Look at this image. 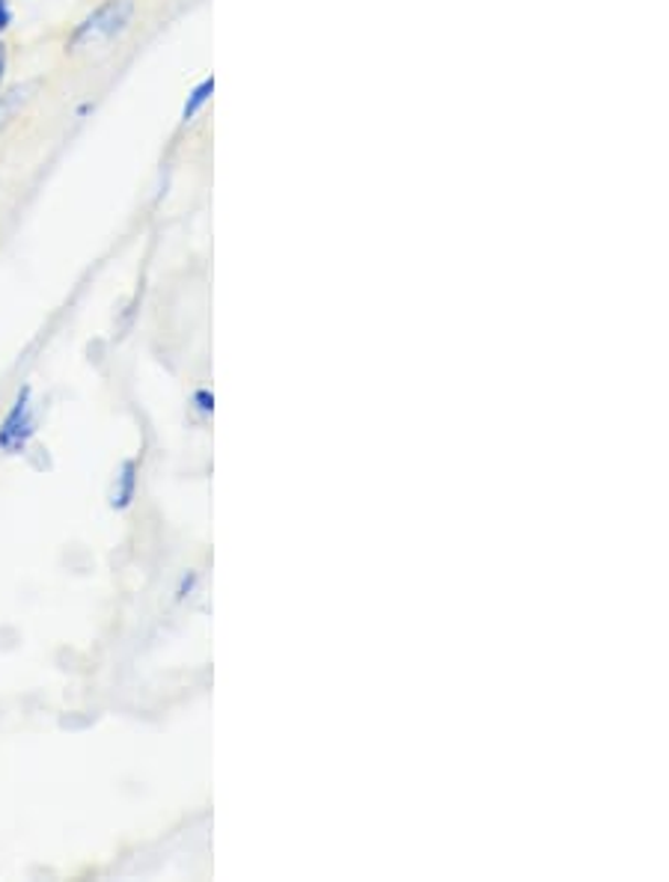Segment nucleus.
Here are the masks:
<instances>
[{
    "label": "nucleus",
    "instance_id": "nucleus-1",
    "mask_svg": "<svg viewBox=\"0 0 669 882\" xmlns=\"http://www.w3.org/2000/svg\"><path fill=\"white\" fill-rule=\"evenodd\" d=\"M131 15H135V0H105L93 15L81 21L75 36H72V49L110 42V39L119 36L128 28Z\"/></svg>",
    "mask_w": 669,
    "mask_h": 882
},
{
    "label": "nucleus",
    "instance_id": "nucleus-2",
    "mask_svg": "<svg viewBox=\"0 0 669 882\" xmlns=\"http://www.w3.org/2000/svg\"><path fill=\"white\" fill-rule=\"evenodd\" d=\"M30 395H33V386L24 384L19 390V395H15V402H12L10 413L3 416V423H0V451H7V455H19L24 446H28V440L36 434V416H33V402H30Z\"/></svg>",
    "mask_w": 669,
    "mask_h": 882
},
{
    "label": "nucleus",
    "instance_id": "nucleus-3",
    "mask_svg": "<svg viewBox=\"0 0 669 882\" xmlns=\"http://www.w3.org/2000/svg\"><path fill=\"white\" fill-rule=\"evenodd\" d=\"M137 493V460H126L123 464V470H119L117 476V488H114V499H110V506L114 509H128L131 506V499H135Z\"/></svg>",
    "mask_w": 669,
    "mask_h": 882
},
{
    "label": "nucleus",
    "instance_id": "nucleus-4",
    "mask_svg": "<svg viewBox=\"0 0 669 882\" xmlns=\"http://www.w3.org/2000/svg\"><path fill=\"white\" fill-rule=\"evenodd\" d=\"M30 93H33V84H24V87H15V89H10V93H3V96H0V131L10 125L12 116L19 114L21 107H24V102L30 98Z\"/></svg>",
    "mask_w": 669,
    "mask_h": 882
},
{
    "label": "nucleus",
    "instance_id": "nucleus-5",
    "mask_svg": "<svg viewBox=\"0 0 669 882\" xmlns=\"http://www.w3.org/2000/svg\"><path fill=\"white\" fill-rule=\"evenodd\" d=\"M214 93V77H205L203 84H197L194 89H191V96H188V102H184V110H182V119L188 123V119H194L200 110H203V105L212 98Z\"/></svg>",
    "mask_w": 669,
    "mask_h": 882
},
{
    "label": "nucleus",
    "instance_id": "nucleus-6",
    "mask_svg": "<svg viewBox=\"0 0 669 882\" xmlns=\"http://www.w3.org/2000/svg\"><path fill=\"white\" fill-rule=\"evenodd\" d=\"M194 407H197V413H203V416H212V413H214V393H212V390H197V393H194Z\"/></svg>",
    "mask_w": 669,
    "mask_h": 882
},
{
    "label": "nucleus",
    "instance_id": "nucleus-7",
    "mask_svg": "<svg viewBox=\"0 0 669 882\" xmlns=\"http://www.w3.org/2000/svg\"><path fill=\"white\" fill-rule=\"evenodd\" d=\"M197 588V571H191V574L184 576L182 585H179V592H176V601H184V597H191V592Z\"/></svg>",
    "mask_w": 669,
    "mask_h": 882
},
{
    "label": "nucleus",
    "instance_id": "nucleus-8",
    "mask_svg": "<svg viewBox=\"0 0 669 882\" xmlns=\"http://www.w3.org/2000/svg\"><path fill=\"white\" fill-rule=\"evenodd\" d=\"M12 24V7L10 0H0V33Z\"/></svg>",
    "mask_w": 669,
    "mask_h": 882
},
{
    "label": "nucleus",
    "instance_id": "nucleus-9",
    "mask_svg": "<svg viewBox=\"0 0 669 882\" xmlns=\"http://www.w3.org/2000/svg\"><path fill=\"white\" fill-rule=\"evenodd\" d=\"M3 75H7V49L0 42V84H3Z\"/></svg>",
    "mask_w": 669,
    "mask_h": 882
}]
</instances>
